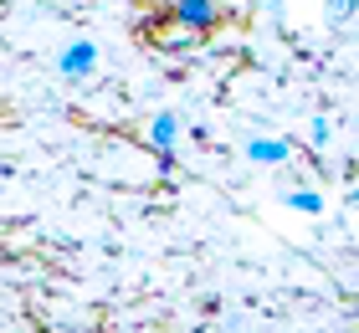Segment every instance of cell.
Here are the masks:
<instances>
[{"label":"cell","mask_w":359,"mask_h":333,"mask_svg":"<svg viewBox=\"0 0 359 333\" xmlns=\"http://www.w3.org/2000/svg\"><path fill=\"white\" fill-rule=\"evenodd\" d=\"M93 67H97V46H93V41H72L67 52L57 57V72H62V77H72V82L93 77Z\"/></svg>","instance_id":"6da1fadb"},{"label":"cell","mask_w":359,"mask_h":333,"mask_svg":"<svg viewBox=\"0 0 359 333\" xmlns=\"http://www.w3.org/2000/svg\"><path fill=\"white\" fill-rule=\"evenodd\" d=\"M175 139H180V118H175V113H154V123H149V144L170 159V154H175Z\"/></svg>","instance_id":"7a4b0ae2"},{"label":"cell","mask_w":359,"mask_h":333,"mask_svg":"<svg viewBox=\"0 0 359 333\" xmlns=\"http://www.w3.org/2000/svg\"><path fill=\"white\" fill-rule=\"evenodd\" d=\"M175 21L185 26V31L210 26V21H216V6H210V0H180V6H175Z\"/></svg>","instance_id":"3957f363"},{"label":"cell","mask_w":359,"mask_h":333,"mask_svg":"<svg viewBox=\"0 0 359 333\" xmlns=\"http://www.w3.org/2000/svg\"><path fill=\"white\" fill-rule=\"evenodd\" d=\"M287 154H292L287 139H252L247 144V159L252 164H287Z\"/></svg>","instance_id":"277c9868"},{"label":"cell","mask_w":359,"mask_h":333,"mask_svg":"<svg viewBox=\"0 0 359 333\" xmlns=\"http://www.w3.org/2000/svg\"><path fill=\"white\" fill-rule=\"evenodd\" d=\"M283 205H292L298 215H318L323 210V195L318 190H292V195H283Z\"/></svg>","instance_id":"5b68a950"},{"label":"cell","mask_w":359,"mask_h":333,"mask_svg":"<svg viewBox=\"0 0 359 333\" xmlns=\"http://www.w3.org/2000/svg\"><path fill=\"white\" fill-rule=\"evenodd\" d=\"M349 11H354V0H334V21H349Z\"/></svg>","instance_id":"8992f818"}]
</instances>
